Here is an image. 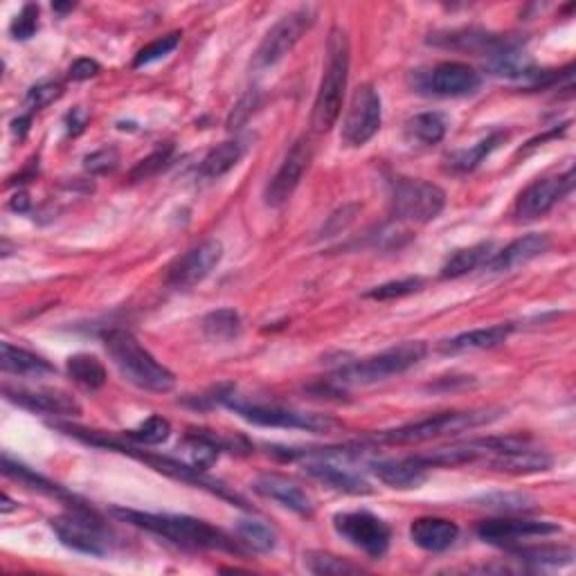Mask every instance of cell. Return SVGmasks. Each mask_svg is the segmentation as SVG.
Returning a JSON list of instances; mask_svg holds the SVG:
<instances>
[{
  "label": "cell",
  "instance_id": "obj_48",
  "mask_svg": "<svg viewBox=\"0 0 576 576\" xmlns=\"http://www.w3.org/2000/svg\"><path fill=\"white\" fill-rule=\"evenodd\" d=\"M102 72V66L95 59H77L75 63L70 66V79L75 81H86L90 77H95Z\"/></svg>",
  "mask_w": 576,
  "mask_h": 576
},
{
  "label": "cell",
  "instance_id": "obj_46",
  "mask_svg": "<svg viewBox=\"0 0 576 576\" xmlns=\"http://www.w3.org/2000/svg\"><path fill=\"white\" fill-rule=\"evenodd\" d=\"M257 106H259V93L257 90H248V93L243 95L237 104H234L225 126H228L230 131L241 129V126L250 120V115L255 113Z\"/></svg>",
  "mask_w": 576,
  "mask_h": 576
},
{
  "label": "cell",
  "instance_id": "obj_49",
  "mask_svg": "<svg viewBox=\"0 0 576 576\" xmlns=\"http://www.w3.org/2000/svg\"><path fill=\"white\" fill-rule=\"evenodd\" d=\"M86 120H88V117H86L84 111H72V113L68 115V133H70V135H77V133L84 131Z\"/></svg>",
  "mask_w": 576,
  "mask_h": 576
},
{
  "label": "cell",
  "instance_id": "obj_9",
  "mask_svg": "<svg viewBox=\"0 0 576 576\" xmlns=\"http://www.w3.org/2000/svg\"><path fill=\"white\" fill-rule=\"evenodd\" d=\"M223 403L237 412L241 419H246L248 423H255V426H264V428H295V430H306V432H315V435H322V432H331L338 426L336 419H331L329 414L302 412L293 408H282V405L246 403V401L234 399V394H230Z\"/></svg>",
  "mask_w": 576,
  "mask_h": 576
},
{
  "label": "cell",
  "instance_id": "obj_7",
  "mask_svg": "<svg viewBox=\"0 0 576 576\" xmlns=\"http://www.w3.org/2000/svg\"><path fill=\"white\" fill-rule=\"evenodd\" d=\"M446 192L419 178H394L390 187V210L399 223H430L444 212Z\"/></svg>",
  "mask_w": 576,
  "mask_h": 576
},
{
  "label": "cell",
  "instance_id": "obj_26",
  "mask_svg": "<svg viewBox=\"0 0 576 576\" xmlns=\"http://www.w3.org/2000/svg\"><path fill=\"white\" fill-rule=\"evenodd\" d=\"M511 331H513V324H493V327H486V329L464 331V333H459V336L446 340L444 345H441V351H446V354H462V351L493 349V347H500L502 342H507Z\"/></svg>",
  "mask_w": 576,
  "mask_h": 576
},
{
  "label": "cell",
  "instance_id": "obj_43",
  "mask_svg": "<svg viewBox=\"0 0 576 576\" xmlns=\"http://www.w3.org/2000/svg\"><path fill=\"white\" fill-rule=\"evenodd\" d=\"M360 212V205L358 203H347L338 207L336 212H333L327 221H324L322 230L318 234V239H331V237H338V234L345 232L351 223L356 221V216Z\"/></svg>",
  "mask_w": 576,
  "mask_h": 576
},
{
  "label": "cell",
  "instance_id": "obj_35",
  "mask_svg": "<svg viewBox=\"0 0 576 576\" xmlns=\"http://www.w3.org/2000/svg\"><path fill=\"white\" fill-rule=\"evenodd\" d=\"M201 327L212 342H230L241 333V318L234 309H216L205 315Z\"/></svg>",
  "mask_w": 576,
  "mask_h": 576
},
{
  "label": "cell",
  "instance_id": "obj_12",
  "mask_svg": "<svg viewBox=\"0 0 576 576\" xmlns=\"http://www.w3.org/2000/svg\"><path fill=\"white\" fill-rule=\"evenodd\" d=\"M381 122V95H378V90L372 84H363L356 88L354 97H351L340 138L347 147H365L378 133V129H381Z\"/></svg>",
  "mask_w": 576,
  "mask_h": 576
},
{
  "label": "cell",
  "instance_id": "obj_31",
  "mask_svg": "<svg viewBox=\"0 0 576 576\" xmlns=\"http://www.w3.org/2000/svg\"><path fill=\"white\" fill-rule=\"evenodd\" d=\"M237 538L243 547H248L252 552L259 554H268L277 547L275 529L257 518H241L237 522Z\"/></svg>",
  "mask_w": 576,
  "mask_h": 576
},
{
  "label": "cell",
  "instance_id": "obj_6",
  "mask_svg": "<svg viewBox=\"0 0 576 576\" xmlns=\"http://www.w3.org/2000/svg\"><path fill=\"white\" fill-rule=\"evenodd\" d=\"M502 414V410H466V412H441L435 417L405 423L401 428L383 430L376 435V441L383 444H423V441L459 435V432L473 430L486 426V423L495 421Z\"/></svg>",
  "mask_w": 576,
  "mask_h": 576
},
{
  "label": "cell",
  "instance_id": "obj_20",
  "mask_svg": "<svg viewBox=\"0 0 576 576\" xmlns=\"http://www.w3.org/2000/svg\"><path fill=\"white\" fill-rule=\"evenodd\" d=\"M549 248H552L549 234L543 232L525 234V237L511 241L507 248H502L500 252L491 255V259L484 264V270H489V273H509V270H516L529 264V261H534L536 257L545 255Z\"/></svg>",
  "mask_w": 576,
  "mask_h": 576
},
{
  "label": "cell",
  "instance_id": "obj_38",
  "mask_svg": "<svg viewBox=\"0 0 576 576\" xmlns=\"http://www.w3.org/2000/svg\"><path fill=\"white\" fill-rule=\"evenodd\" d=\"M171 435V423L165 417L151 414L149 419H144L138 428L126 432V439L135 441L142 446H158L162 441H167Z\"/></svg>",
  "mask_w": 576,
  "mask_h": 576
},
{
  "label": "cell",
  "instance_id": "obj_4",
  "mask_svg": "<svg viewBox=\"0 0 576 576\" xmlns=\"http://www.w3.org/2000/svg\"><path fill=\"white\" fill-rule=\"evenodd\" d=\"M349 77V39L340 27H333L327 41V66L315 95L311 126L315 133H327L336 126L345 102Z\"/></svg>",
  "mask_w": 576,
  "mask_h": 576
},
{
  "label": "cell",
  "instance_id": "obj_37",
  "mask_svg": "<svg viewBox=\"0 0 576 576\" xmlns=\"http://www.w3.org/2000/svg\"><path fill=\"white\" fill-rule=\"evenodd\" d=\"M446 129H448V122L441 113H421V115H414L408 122V131L412 138L423 144L441 142L446 135Z\"/></svg>",
  "mask_w": 576,
  "mask_h": 576
},
{
  "label": "cell",
  "instance_id": "obj_44",
  "mask_svg": "<svg viewBox=\"0 0 576 576\" xmlns=\"http://www.w3.org/2000/svg\"><path fill=\"white\" fill-rule=\"evenodd\" d=\"M36 30H39V5L30 3L16 14L12 25H9V32H12L16 41H27L32 39Z\"/></svg>",
  "mask_w": 576,
  "mask_h": 576
},
{
  "label": "cell",
  "instance_id": "obj_30",
  "mask_svg": "<svg viewBox=\"0 0 576 576\" xmlns=\"http://www.w3.org/2000/svg\"><path fill=\"white\" fill-rule=\"evenodd\" d=\"M491 248H493L491 241H482V243H475V246L471 248L457 250L455 255L446 261L444 268H441V277L455 279V277L468 275L475 268L484 266L486 261L491 259Z\"/></svg>",
  "mask_w": 576,
  "mask_h": 576
},
{
  "label": "cell",
  "instance_id": "obj_17",
  "mask_svg": "<svg viewBox=\"0 0 576 576\" xmlns=\"http://www.w3.org/2000/svg\"><path fill=\"white\" fill-rule=\"evenodd\" d=\"M5 396L21 408L48 414V417H79L81 405L77 399L63 390H52V387H39V390H25V387H5Z\"/></svg>",
  "mask_w": 576,
  "mask_h": 576
},
{
  "label": "cell",
  "instance_id": "obj_34",
  "mask_svg": "<svg viewBox=\"0 0 576 576\" xmlns=\"http://www.w3.org/2000/svg\"><path fill=\"white\" fill-rule=\"evenodd\" d=\"M504 138H507V133H504V131H495V133H491V135H486L484 140L473 144V147L459 149V151H455V153H450V156H448V165L453 167L455 171H473L486 156H489L491 151L498 149V144H500Z\"/></svg>",
  "mask_w": 576,
  "mask_h": 576
},
{
  "label": "cell",
  "instance_id": "obj_10",
  "mask_svg": "<svg viewBox=\"0 0 576 576\" xmlns=\"http://www.w3.org/2000/svg\"><path fill=\"white\" fill-rule=\"evenodd\" d=\"M315 23V9L313 7H300L295 12L286 14L270 27L264 39H261L259 48L252 57V68L266 70L273 68L275 63L282 61L288 52H291L302 36L311 30Z\"/></svg>",
  "mask_w": 576,
  "mask_h": 576
},
{
  "label": "cell",
  "instance_id": "obj_5",
  "mask_svg": "<svg viewBox=\"0 0 576 576\" xmlns=\"http://www.w3.org/2000/svg\"><path fill=\"white\" fill-rule=\"evenodd\" d=\"M428 354V345L423 340H408L390 347L356 363H349L333 374L331 381L336 385H372L387 381V378L408 372L419 365Z\"/></svg>",
  "mask_w": 576,
  "mask_h": 576
},
{
  "label": "cell",
  "instance_id": "obj_50",
  "mask_svg": "<svg viewBox=\"0 0 576 576\" xmlns=\"http://www.w3.org/2000/svg\"><path fill=\"white\" fill-rule=\"evenodd\" d=\"M9 207H12V210H16V212H27V210H30V198H27L25 192L16 194L12 198V203H9Z\"/></svg>",
  "mask_w": 576,
  "mask_h": 576
},
{
  "label": "cell",
  "instance_id": "obj_52",
  "mask_svg": "<svg viewBox=\"0 0 576 576\" xmlns=\"http://www.w3.org/2000/svg\"><path fill=\"white\" fill-rule=\"evenodd\" d=\"M14 509V502L9 500V495H3V513H9Z\"/></svg>",
  "mask_w": 576,
  "mask_h": 576
},
{
  "label": "cell",
  "instance_id": "obj_1",
  "mask_svg": "<svg viewBox=\"0 0 576 576\" xmlns=\"http://www.w3.org/2000/svg\"><path fill=\"white\" fill-rule=\"evenodd\" d=\"M113 516L185 549H216V552L230 554L246 552V547H243L239 540L230 538L221 529L207 525L205 520L176 516V513H149L124 507H115Z\"/></svg>",
  "mask_w": 576,
  "mask_h": 576
},
{
  "label": "cell",
  "instance_id": "obj_8",
  "mask_svg": "<svg viewBox=\"0 0 576 576\" xmlns=\"http://www.w3.org/2000/svg\"><path fill=\"white\" fill-rule=\"evenodd\" d=\"M50 527L61 543L75 549V552L88 556H106L108 549H111V536H108V529L104 527V520L86 504L70 507V511L54 516L50 520Z\"/></svg>",
  "mask_w": 576,
  "mask_h": 576
},
{
  "label": "cell",
  "instance_id": "obj_15",
  "mask_svg": "<svg viewBox=\"0 0 576 576\" xmlns=\"http://www.w3.org/2000/svg\"><path fill=\"white\" fill-rule=\"evenodd\" d=\"M313 160V147L311 142L306 138L295 140L291 144V149L286 151V156L282 160V165H279L277 174L270 178V183L266 185V203L270 207H279L284 205L288 198L293 196V192L300 185L302 176L306 174V169H309Z\"/></svg>",
  "mask_w": 576,
  "mask_h": 576
},
{
  "label": "cell",
  "instance_id": "obj_2",
  "mask_svg": "<svg viewBox=\"0 0 576 576\" xmlns=\"http://www.w3.org/2000/svg\"><path fill=\"white\" fill-rule=\"evenodd\" d=\"M57 428L63 432H68V435H72V437L86 441V444L102 446L108 450H120V453H124V455H131L135 459H140V462L149 464L153 471L165 473V475L174 477V480H180V482L194 484V486H198V489H207L210 493L219 495V498H223V500L234 502L237 507H248L246 500H243L241 495L232 493L223 482L214 480V477H210V475H205V471H201V468H196L192 464L178 462V459L167 457V455H153V453H147V450L124 446L122 441H117L115 437H108V435H104V432H97V430H81L75 426H57Z\"/></svg>",
  "mask_w": 576,
  "mask_h": 576
},
{
  "label": "cell",
  "instance_id": "obj_33",
  "mask_svg": "<svg viewBox=\"0 0 576 576\" xmlns=\"http://www.w3.org/2000/svg\"><path fill=\"white\" fill-rule=\"evenodd\" d=\"M516 561L529 565H570L574 561V552L563 545H543V547H507Z\"/></svg>",
  "mask_w": 576,
  "mask_h": 576
},
{
  "label": "cell",
  "instance_id": "obj_32",
  "mask_svg": "<svg viewBox=\"0 0 576 576\" xmlns=\"http://www.w3.org/2000/svg\"><path fill=\"white\" fill-rule=\"evenodd\" d=\"M66 369L72 381L81 387H86V390L90 392L106 385V367L99 363V358L95 356H90V354L70 356Z\"/></svg>",
  "mask_w": 576,
  "mask_h": 576
},
{
  "label": "cell",
  "instance_id": "obj_53",
  "mask_svg": "<svg viewBox=\"0 0 576 576\" xmlns=\"http://www.w3.org/2000/svg\"><path fill=\"white\" fill-rule=\"evenodd\" d=\"M52 9H57V12H68V9H72V5H59V3H54Z\"/></svg>",
  "mask_w": 576,
  "mask_h": 576
},
{
  "label": "cell",
  "instance_id": "obj_27",
  "mask_svg": "<svg viewBox=\"0 0 576 576\" xmlns=\"http://www.w3.org/2000/svg\"><path fill=\"white\" fill-rule=\"evenodd\" d=\"M0 367H3L5 374L14 376L54 374V365H50L48 360L23 347H14L12 342H3V345H0Z\"/></svg>",
  "mask_w": 576,
  "mask_h": 576
},
{
  "label": "cell",
  "instance_id": "obj_23",
  "mask_svg": "<svg viewBox=\"0 0 576 576\" xmlns=\"http://www.w3.org/2000/svg\"><path fill=\"white\" fill-rule=\"evenodd\" d=\"M367 466L369 471L383 484L390 486V489H419V486L428 480V468L417 462L414 455L405 459H374V462H369Z\"/></svg>",
  "mask_w": 576,
  "mask_h": 576
},
{
  "label": "cell",
  "instance_id": "obj_3",
  "mask_svg": "<svg viewBox=\"0 0 576 576\" xmlns=\"http://www.w3.org/2000/svg\"><path fill=\"white\" fill-rule=\"evenodd\" d=\"M104 347L126 381L140 387V390L165 394L176 387V376L171 374L165 365L158 363V360L140 345L131 331H106Z\"/></svg>",
  "mask_w": 576,
  "mask_h": 576
},
{
  "label": "cell",
  "instance_id": "obj_45",
  "mask_svg": "<svg viewBox=\"0 0 576 576\" xmlns=\"http://www.w3.org/2000/svg\"><path fill=\"white\" fill-rule=\"evenodd\" d=\"M61 95H63V86L59 84V81H41V84H36L27 90L25 104L30 106L32 111H41V108L57 102Z\"/></svg>",
  "mask_w": 576,
  "mask_h": 576
},
{
  "label": "cell",
  "instance_id": "obj_36",
  "mask_svg": "<svg viewBox=\"0 0 576 576\" xmlns=\"http://www.w3.org/2000/svg\"><path fill=\"white\" fill-rule=\"evenodd\" d=\"M306 570L320 576H345V574H360L363 567L345 561V558L333 556L329 552H309L304 554Z\"/></svg>",
  "mask_w": 576,
  "mask_h": 576
},
{
  "label": "cell",
  "instance_id": "obj_42",
  "mask_svg": "<svg viewBox=\"0 0 576 576\" xmlns=\"http://www.w3.org/2000/svg\"><path fill=\"white\" fill-rule=\"evenodd\" d=\"M171 153H174V144H171V142L160 144V147H158L156 151L149 153L147 158H142V160L138 162V165H135V167L131 169V174H129L131 183H138V180H147V178H151V176H156L158 171L169 162Z\"/></svg>",
  "mask_w": 576,
  "mask_h": 576
},
{
  "label": "cell",
  "instance_id": "obj_29",
  "mask_svg": "<svg viewBox=\"0 0 576 576\" xmlns=\"http://www.w3.org/2000/svg\"><path fill=\"white\" fill-rule=\"evenodd\" d=\"M3 473H5L7 477H12V480H16V482L30 486V489H34V491H41V493L54 495V498L68 500V502H72V507H77V504H81V502H77L75 495H70L68 491H63L59 484L50 482L48 477H43V475H39V473H34L32 468H27L25 464L14 462V459L9 457L7 453L3 455Z\"/></svg>",
  "mask_w": 576,
  "mask_h": 576
},
{
  "label": "cell",
  "instance_id": "obj_14",
  "mask_svg": "<svg viewBox=\"0 0 576 576\" xmlns=\"http://www.w3.org/2000/svg\"><path fill=\"white\" fill-rule=\"evenodd\" d=\"M574 189V169L570 167L563 176L538 178L531 183L516 201V216L520 221H531L545 216L552 207Z\"/></svg>",
  "mask_w": 576,
  "mask_h": 576
},
{
  "label": "cell",
  "instance_id": "obj_41",
  "mask_svg": "<svg viewBox=\"0 0 576 576\" xmlns=\"http://www.w3.org/2000/svg\"><path fill=\"white\" fill-rule=\"evenodd\" d=\"M423 288V279L421 277H403V279H394V282H387L372 288V291H367L365 297L369 300H378V302H385V300H399V297H408L412 293H417Z\"/></svg>",
  "mask_w": 576,
  "mask_h": 576
},
{
  "label": "cell",
  "instance_id": "obj_47",
  "mask_svg": "<svg viewBox=\"0 0 576 576\" xmlns=\"http://www.w3.org/2000/svg\"><path fill=\"white\" fill-rule=\"evenodd\" d=\"M117 162H120V153L117 149L108 147V149H99L95 153H90L84 160V167L90 174H108V171H113L117 167Z\"/></svg>",
  "mask_w": 576,
  "mask_h": 576
},
{
  "label": "cell",
  "instance_id": "obj_25",
  "mask_svg": "<svg viewBox=\"0 0 576 576\" xmlns=\"http://www.w3.org/2000/svg\"><path fill=\"white\" fill-rule=\"evenodd\" d=\"M511 41V36H502V34H489L484 30H455V32H446L444 36L435 34L430 39V43L441 45V48H453V50H471V52H480L491 57L493 52H498Z\"/></svg>",
  "mask_w": 576,
  "mask_h": 576
},
{
  "label": "cell",
  "instance_id": "obj_16",
  "mask_svg": "<svg viewBox=\"0 0 576 576\" xmlns=\"http://www.w3.org/2000/svg\"><path fill=\"white\" fill-rule=\"evenodd\" d=\"M563 527L556 525V522L547 520H513V518H500V520H484L477 525V536H480L484 543L491 545H511L518 543V540L525 538H536V536H552L561 534Z\"/></svg>",
  "mask_w": 576,
  "mask_h": 576
},
{
  "label": "cell",
  "instance_id": "obj_24",
  "mask_svg": "<svg viewBox=\"0 0 576 576\" xmlns=\"http://www.w3.org/2000/svg\"><path fill=\"white\" fill-rule=\"evenodd\" d=\"M410 538L414 545L426 549V552H446L459 538V527L453 520L423 516L410 525Z\"/></svg>",
  "mask_w": 576,
  "mask_h": 576
},
{
  "label": "cell",
  "instance_id": "obj_21",
  "mask_svg": "<svg viewBox=\"0 0 576 576\" xmlns=\"http://www.w3.org/2000/svg\"><path fill=\"white\" fill-rule=\"evenodd\" d=\"M252 489L255 493L264 495V498H270L282 504V507L291 509L297 516H313L315 511V504L311 500V495L306 493L300 484L288 480L284 475H277V473H266V475H259L255 482H252Z\"/></svg>",
  "mask_w": 576,
  "mask_h": 576
},
{
  "label": "cell",
  "instance_id": "obj_11",
  "mask_svg": "<svg viewBox=\"0 0 576 576\" xmlns=\"http://www.w3.org/2000/svg\"><path fill=\"white\" fill-rule=\"evenodd\" d=\"M333 529L369 558H381L390 549L392 529L378 516L369 511L336 513L333 516Z\"/></svg>",
  "mask_w": 576,
  "mask_h": 576
},
{
  "label": "cell",
  "instance_id": "obj_51",
  "mask_svg": "<svg viewBox=\"0 0 576 576\" xmlns=\"http://www.w3.org/2000/svg\"><path fill=\"white\" fill-rule=\"evenodd\" d=\"M27 124H30V117H18V120H14V133H18V138H25Z\"/></svg>",
  "mask_w": 576,
  "mask_h": 576
},
{
  "label": "cell",
  "instance_id": "obj_39",
  "mask_svg": "<svg viewBox=\"0 0 576 576\" xmlns=\"http://www.w3.org/2000/svg\"><path fill=\"white\" fill-rule=\"evenodd\" d=\"M180 41H183V32H171L167 36H160V39L156 41H151L149 45H144V48L135 54L133 68H142V66H149V63L165 59L167 54H171L178 48Z\"/></svg>",
  "mask_w": 576,
  "mask_h": 576
},
{
  "label": "cell",
  "instance_id": "obj_40",
  "mask_svg": "<svg viewBox=\"0 0 576 576\" xmlns=\"http://www.w3.org/2000/svg\"><path fill=\"white\" fill-rule=\"evenodd\" d=\"M486 509L504 511V513H518V511H531L536 509V500L529 498L525 493H491L477 500Z\"/></svg>",
  "mask_w": 576,
  "mask_h": 576
},
{
  "label": "cell",
  "instance_id": "obj_28",
  "mask_svg": "<svg viewBox=\"0 0 576 576\" xmlns=\"http://www.w3.org/2000/svg\"><path fill=\"white\" fill-rule=\"evenodd\" d=\"M243 156H246V144H243L241 140L221 142L203 158L198 174L207 180H219L221 176H225L228 171L237 167Z\"/></svg>",
  "mask_w": 576,
  "mask_h": 576
},
{
  "label": "cell",
  "instance_id": "obj_19",
  "mask_svg": "<svg viewBox=\"0 0 576 576\" xmlns=\"http://www.w3.org/2000/svg\"><path fill=\"white\" fill-rule=\"evenodd\" d=\"M482 86V77L468 63L444 61L430 70L426 88L439 97H466Z\"/></svg>",
  "mask_w": 576,
  "mask_h": 576
},
{
  "label": "cell",
  "instance_id": "obj_13",
  "mask_svg": "<svg viewBox=\"0 0 576 576\" xmlns=\"http://www.w3.org/2000/svg\"><path fill=\"white\" fill-rule=\"evenodd\" d=\"M223 257V246L216 239H207L198 246L189 248L185 255L174 259V264L167 268V284L176 291H187L201 284L205 277H210L212 270L219 266Z\"/></svg>",
  "mask_w": 576,
  "mask_h": 576
},
{
  "label": "cell",
  "instance_id": "obj_22",
  "mask_svg": "<svg viewBox=\"0 0 576 576\" xmlns=\"http://www.w3.org/2000/svg\"><path fill=\"white\" fill-rule=\"evenodd\" d=\"M304 473L338 493L347 495L372 493V486H369L363 475L351 471V468H347L342 462H336V459H311V462H304Z\"/></svg>",
  "mask_w": 576,
  "mask_h": 576
},
{
  "label": "cell",
  "instance_id": "obj_18",
  "mask_svg": "<svg viewBox=\"0 0 576 576\" xmlns=\"http://www.w3.org/2000/svg\"><path fill=\"white\" fill-rule=\"evenodd\" d=\"M482 464L498 473L534 475L549 471V468H552V457H549L545 450L531 448L529 439H525L520 441V444H513L509 448H502L498 453L489 455Z\"/></svg>",
  "mask_w": 576,
  "mask_h": 576
}]
</instances>
